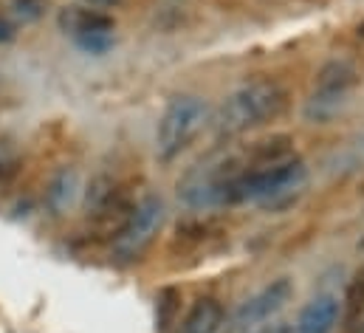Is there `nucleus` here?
<instances>
[{
  "instance_id": "obj_15",
  "label": "nucleus",
  "mask_w": 364,
  "mask_h": 333,
  "mask_svg": "<svg viewBox=\"0 0 364 333\" xmlns=\"http://www.w3.org/2000/svg\"><path fill=\"white\" fill-rule=\"evenodd\" d=\"M342 311H345L348 322H356V319L364 314V274H359V277L348 285V294H345Z\"/></svg>"
},
{
  "instance_id": "obj_20",
  "label": "nucleus",
  "mask_w": 364,
  "mask_h": 333,
  "mask_svg": "<svg viewBox=\"0 0 364 333\" xmlns=\"http://www.w3.org/2000/svg\"><path fill=\"white\" fill-rule=\"evenodd\" d=\"M266 333H294V331H291L288 325H274L272 331H266Z\"/></svg>"
},
{
  "instance_id": "obj_3",
  "label": "nucleus",
  "mask_w": 364,
  "mask_h": 333,
  "mask_svg": "<svg viewBox=\"0 0 364 333\" xmlns=\"http://www.w3.org/2000/svg\"><path fill=\"white\" fill-rule=\"evenodd\" d=\"M209 119V110H206V102L198 99V96H176L161 122H159V130H156V153L161 162H173L178 153H183L192 139L203 130Z\"/></svg>"
},
{
  "instance_id": "obj_9",
  "label": "nucleus",
  "mask_w": 364,
  "mask_h": 333,
  "mask_svg": "<svg viewBox=\"0 0 364 333\" xmlns=\"http://www.w3.org/2000/svg\"><path fill=\"white\" fill-rule=\"evenodd\" d=\"M60 26L65 31L77 34H88V31H113V17H107L105 11L96 9H82V6H68L60 14Z\"/></svg>"
},
{
  "instance_id": "obj_7",
  "label": "nucleus",
  "mask_w": 364,
  "mask_h": 333,
  "mask_svg": "<svg viewBox=\"0 0 364 333\" xmlns=\"http://www.w3.org/2000/svg\"><path fill=\"white\" fill-rule=\"evenodd\" d=\"M339 314H342V302L336 297H331V294L314 297L302 308V314L294 325V333H331L339 322Z\"/></svg>"
},
{
  "instance_id": "obj_16",
  "label": "nucleus",
  "mask_w": 364,
  "mask_h": 333,
  "mask_svg": "<svg viewBox=\"0 0 364 333\" xmlns=\"http://www.w3.org/2000/svg\"><path fill=\"white\" fill-rule=\"evenodd\" d=\"M178 302H181V297H178L176 288H164L161 291V297H159V325H161V331H167L173 325L176 311H178Z\"/></svg>"
},
{
  "instance_id": "obj_17",
  "label": "nucleus",
  "mask_w": 364,
  "mask_h": 333,
  "mask_svg": "<svg viewBox=\"0 0 364 333\" xmlns=\"http://www.w3.org/2000/svg\"><path fill=\"white\" fill-rule=\"evenodd\" d=\"M77 46L88 54H105V51H110L113 37H110V31H88V34H77Z\"/></svg>"
},
{
  "instance_id": "obj_21",
  "label": "nucleus",
  "mask_w": 364,
  "mask_h": 333,
  "mask_svg": "<svg viewBox=\"0 0 364 333\" xmlns=\"http://www.w3.org/2000/svg\"><path fill=\"white\" fill-rule=\"evenodd\" d=\"M359 37H362V40H364V20H362V23H359Z\"/></svg>"
},
{
  "instance_id": "obj_14",
  "label": "nucleus",
  "mask_w": 364,
  "mask_h": 333,
  "mask_svg": "<svg viewBox=\"0 0 364 333\" xmlns=\"http://www.w3.org/2000/svg\"><path fill=\"white\" fill-rule=\"evenodd\" d=\"M9 14L17 26H28L37 23L46 14V0H11L9 3Z\"/></svg>"
},
{
  "instance_id": "obj_11",
  "label": "nucleus",
  "mask_w": 364,
  "mask_h": 333,
  "mask_svg": "<svg viewBox=\"0 0 364 333\" xmlns=\"http://www.w3.org/2000/svg\"><path fill=\"white\" fill-rule=\"evenodd\" d=\"M223 325V308L215 300H198L183 319L181 333H218Z\"/></svg>"
},
{
  "instance_id": "obj_6",
  "label": "nucleus",
  "mask_w": 364,
  "mask_h": 333,
  "mask_svg": "<svg viewBox=\"0 0 364 333\" xmlns=\"http://www.w3.org/2000/svg\"><path fill=\"white\" fill-rule=\"evenodd\" d=\"M294 288L288 280H274L272 285H266L263 291H257L252 300H246L237 314H235V325L237 328H249V325H263L266 319H272L277 311L285 308V302L291 300Z\"/></svg>"
},
{
  "instance_id": "obj_4",
  "label": "nucleus",
  "mask_w": 364,
  "mask_h": 333,
  "mask_svg": "<svg viewBox=\"0 0 364 333\" xmlns=\"http://www.w3.org/2000/svg\"><path fill=\"white\" fill-rule=\"evenodd\" d=\"M305 164L299 159H285L277 164L260 166L252 172H243L235 186V204L237 201H269L285 192H294L305 181Z\"/></svg>"
},
{
  "instance_id": "obj_19",
  "label": "nucleus",
  "mask_w": 364,
  "mask_h": 333,
  "mask_svg": "<svg viewBox=\"0 0 364 333\" xmlns=\"http://www.w3.org/2000/svg\"><path fill=\"white\" fill-rule=\"evenodd\" d=\"M85 3H88L91 9H96V11H99V9H113V6H119L122 0H85Z\"/></svg>"
},
{
  "instance_id": "obj_1",
  "label": "nucleus",
  "mask_w": 364,
  "mask_h": 333,
  "mask_svg": "<svg viewBox=\"0 0 364 333\" xmlns=\"http://www.w3.org/2000/svg\"><path fill=\"white\" fill-rule=\"evenodd\" d=\"M282 107H285V90L277 83L257 80V83L237 88L220 102V107L212 116V127L218 136L232 139L279 116Z\"/></svg>"
},
{
  "instance_id": "obj_18",
  "label": "nucleus",
  "mask_w": 364,
  "mask_h": 333,
  "mask_svg": "<svg viewBox=\"0 0 364 333\" xmlns=\"http://www.w3.org/2000/svg\"><path fill=\"white\" fill-rule=\"evenodd\" d=\"M11 37H14V26L6 23V20H0V43H9Z\"/></svg>"
},
{
  "instance_id": "obj_10",
  "label": "nucleus",
  "mask_w": 364,
  "mask_h": 333,
  "mask_svg": "<svg viewBox=\"0 0 364 333\" xmlns=\"http://www.w3.org/2000/svg\"><path fill=\"white\" fill-rule=\"evenodd\" d=\"M356 80H359L356 68H353L350 63L336 60V63H328V65L319 71V77H316V90H319V93H333V96H348L350 88L356 85Z\"/></svg>"
},
{
  "instance_id": "obj_2",
  "label": "nucleus",
  "mask_w": 364,
  "mask_h": 333,
  "mask_svg": "<svg viewBox=\"0 0 364 333\" xmlns=\"http://www.w3.org/2000/svg\"><path fill=\"white\" fill-rule=\"evenodd\" d=\"M243 175V166L232 156H212L192 169H186L178 181V195L192 209H218L235 204V186Z\"/></svg>"
},
{
  "instance_id": "obj_13",
  "label": "nucleus",
  "mask_w": 364,
  "mask_h": 333,
  "mask_svg": "<svg viewBox=\"0 0 364 333\" xmlns=\"http://www.w3.org/2000/svg\"><path fill=\"white\" fill-rule=\"evenodd\" d=\"M345 105H348V96H333V93L314 90V96L305 105V119L308 122H331Z\"/></svg>"
},
{
  "instance_id": "obj_5",
  "label": "nucleus",
  "mask_w": 364,
  "mask_h": 333,
  "mask_svg": "<svg viewBox=\"0 0 364 333\" xmlns=\"http://www.w3.org/2000/svg\"><path fill=\"white\" fill-rule=\"evenodd\" d=\"M164 221V201L156 195H147L141 204H136L124 221V226L116 232L113 238V251L124 260L139 257L141 251L150 246V240L156 238V232L161 229Z\"/></svg>"
},
{
  "instance_id": "obj_8",
  "label": "nucleus",
  "mask_w": 364,
  "mask_h": 333,
  "mask_svg": "<svg viewBox=\"0 0 364 333\" xmlns=\"http://www.w3.org/2000/svg\"><path fill=\"white\" fill-rule=\"evenodd\" d=\"M82 192V184H80V172L74 166H60L51 181H48V189H46V204L54 215H65L77 198Z\"/></svg>"
},
{
  "instance_id": "obj_12",
  "label": "nucleus",
  "mask_w": 364,
  "mask_h": 333,
  "mask_svg": "<svg viewBox=\"0 0 364 333\" xmlns=\"http://www.w3.org/2000/svg\"><path fill=\"white\" fill-rule=\"evenodd\" d=\"M113 204H116V184H113V178H107V175L93 178L91 186L85 189V206L91 209L93 215H105V212H110Z\"/></svg>"
}]
</instances>
